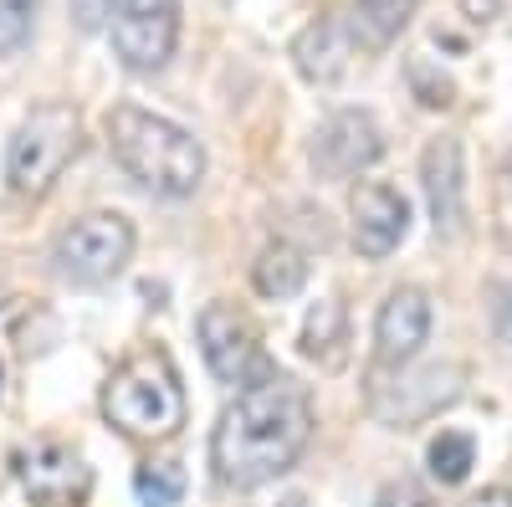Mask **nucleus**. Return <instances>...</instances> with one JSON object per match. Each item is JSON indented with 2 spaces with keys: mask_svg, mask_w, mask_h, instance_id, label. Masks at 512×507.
<instances>
[{
  "mask_svg": "<svg viewBox=\"0 0 512 507\" xmlns=\"http://www.w3.org/2000/svg\"><path fill=\"white\" fill-rule=\"evenodd\" d=\"M0 374H6V369H0Z\"/></svg>",
  "mask_w": 512,
  "mask_h": 507,
  "instance_id": "obj_25",
  "label": "nucleus"
},
{
  "mask_svg": "<svg viewBox=\"0 0 512 507\" xmlns=\"http://www.w3.org/2000/svg\"><path fill=\"white\" fill-rule=\"evenodd\" d=\"M379 154H384V134H379L374 113H364V108L333 113L313 134V164L323 180H349L359 169H369Z\"/></svg>",
  "mask_w": 512,
  "mask_h": 507,
  "instance_id": "obj_8",
  "label": "nucleus"
},
{
  "mask_svg": "<svg viewBox=\"0 0 512 507\" xmlns=\"http://www.w3.org/2000/svg\"><path fill=\"white\" fill-rule=\"evenodd\" d=\"M354 41H359V26H349L344 16H318L303 36L292 41L297 72H303L308 82L344 77V67H349V57H354Z\"/></svg>",
  "mask_w": 512,
  "mask_h": 507,
  "instance_id": "obj_13",
  "label": "nucleus"
},
{
  "mask_svg": "<svg viewBox=\"0 0 512 507\" xmlns=\"http://www.w3.org/2000/svg\"><path fill=\"white\" fill-rule=\"evenodd\" d=\"M21 487L36 507H77L93 487V472L82 467V456L72 446L41 441L21 456Z\"/></svg>",
  "mask_w": 512,
  "mask_h": 507,
  "instance_id": "obj_10",
  "label": "nucleus"
},
{
  "mask_svg": "<svg viewBox=\"0 0 512 507\" xmlns=\"http://www.w3.org/2000/svg\"><path fill=\"white\" fill-rule=\"evenodd\" d=\"M497 6H502V0H466V16H472V21H492Z\"/></svg>",
  "mask_w": 512,
  "mask_h": 507,
  "instance_id": "obj_23",
  "label": "nucleus"
},
{
  "mask_svg": "<svg viewBox=\"0 0 512 507\" xmlns=\"http://www.w3.org/2000/svg\"><path fill=\"white\" fill-rule=\"evenodd\" d=\"M134 497L144 507H180V497H185L180 461H144V467L134 472Z\"/></svg>",
  "mask_w": 512,
  "mask_h": 507,
  "instance_id": "obj_17",
  "label": "nucleus"
},
{
  "mask_svg": "<svg viewBox=\"0 0 512 507\" xmlns=\"http://www.w3.org/2000/svg\"><path fill=\"white\" fill-rule=\"evenodd\" d=\"M338 344H344V308L318 303L308 313V328H303V354H313L323 364H338Z\"/></svg>",
  "mask_w": 512,
  "mask_h": 507,
  "instance_id": "obj_18",
  "label": "nucleus"
},
{
  "mask_svg": "<svg viewBox=\"0 0 512 507\" xmlns=\"http://www.w3.org/2000/svg\"><path fill=\"white\" fill-rule=\"evenodd\" d=\"M466 507H512V492H507V487H487L482 497H472Z\"/></svg>",
  "mask_w": 512,
  "mask_h": 507,
  "instance_id": "obj_22",
  "label": "nucleus"
},
{
  "mask_svg": "<svg viewBox=\"0 0 512 507\" xmlns=\"http://www.w3.org/2000/svg\"><path fill=\"white\" fill-rule=\"evenodd\" d=\"M41 0H0V57H16L26 47V36L36 26Z\"/></svg>",
  "mask_w": 512,
  "mask_h": 507,
  "instance_id": "obj_19",
  "label": "nucleus"
},
{
  "mask_svg": "<svg viewBox=\"0 0 512 507\" xmlns=\"http://www.w3.org/2000/svg\"><path fill=\"white\" fill-rule=\"evenodd\" d=\"M195 333H200V354H205L210 374H216L221 385H251V379L277 369L262 349V328L231 303H205Z\"/></svg>",
  "mask_w": 512,
  "mask_h": 507,
  "instance_id": "obj_6",
  "label": "nucleus"
},
{
  "mask_svg": "<svg viewBox=\"0 0 512 507\" xmlns=\"http://www.w3.org/2000/svg\"><path fill=\"white\" fill-rule=\"evenodd\" d=\"M502 333L512 338V298H507V308H502Z\"/></svg>",
  "mask_w": 512,
  "mask_h": 507,
  "instance_id": "obj_24",
  "label": "nucleus"
},
{
  "mask_svg": "<svg viewBox=\"0 0 512 507\" xmlns=\"http://www.w3.org/2000/svg\"><path fill=\"white\" fill-rule=\"evenodd\" d=\"M313 441V400L292 374H262L236 390L210 436V467L236 492L277 482Z\"/></svg>",
  "mask_w": 512,
  "mask_h": 507,
  "instance_id": "obj_1",
  "label": "nucleus"
},
{
  "mask_svg": "<svg viewBox=\"0 0 512 507\" xmlns=\"http://www.w3.org/2000/svg\"><path fill=\"white\" fill-rule=\"evenodd\" d=\"M103 415L134 441H169L185 426V390L164 349L123 359L103 385Z\"/></svg>",
  "mask_w": 512,
  "mask_h": 507,
  "instance_id": "obj_3",
  "label": "nucleus"
},
{
  "mask_svg": "<svg viewBox=\"0 0 512 507\" xmlns=\"http://www.w3.org/2000/svg\"><path fill=\"white\" fill-rule=\"evenodd\" d=\"M379 507H436V502H431V492L415 487V482H390L379 492Z\"/></svg>",
  "mask_w": 512,
  "mask_h": 507,
  "instance_id": "obj_20",
  "label": "nucleus"
},
{
  "mask_svg": "<svg viewBox=\"0 0 512 507\" xmlns=\"http://www.w3.org/2000/svg\"><path fill=\"white\" fill-rule=\"evenodd\" d=\"M431 338V298L420 287H395L374 318V359L384 369L410 364Z\"/></svg>",
  "mask_w": 512,
  "mask_h": 507,
  "instance_id": "obj_11",
  "label": "nucleus"
},
{
  "mask_svg": "<svg viewBox=\"0 0 512 507\" xmlns=\"http://www.w3.org/2000/svg\"><path fill=\"white\" fill-rule=\"evenodd\" d=\"M349 216H354V246L364 251L369 262L390 257L400 251V241L410 236V205L395 185H379V180H364L349 200Z\"/></svg>",
  "mask_w": 512,
  "mask_h": 507,
  "instance_id": "obj_9",
  "label": "nucleus"
},
{
  "mask_svg": "<svg viewBox=\"0 0 512 507\" xmlns=\"http://www.w3.org/2000/svg\"><path fill=\"white\" fill-rule=\"evenodd\" d=\"M420 0H359V11H354V26L364 31L369 47H384V41H395L410 16H415Z\"/></svg>",
  "mask_w": 512,
  "mask_h": 507,
  "instance_id": "obj_15",
  "label": "nucleus"
},
{
  "mask_svg": "<svg viewBox=\"0 0 512 507\" xmlns=\"http://www.w3.org/2000/svg\"><path fill=\"white\" fill-rule=\"evenodd\" d=\"M77 149H82V113L72 103H36L6 149L11 190L26 200H41L62 180V169L77 159Z\"/></svg>",
  "mask_w": 512,
  "mask_h": 507,
  "instance_id": "obj_4",
  "label": "nucleus"
},
{
  "mask_svg": "<svg viewBox=\"0 0 512 507\" xmlns=\"http://www.w3.org/2000/svg\"><path fill=\"white\" fill-rule=\"evenodd\" d=\"M108 149L123 164L128 180H139L144 190L164 195V200H185L200 190L205 180V149L190 129L169 123L149 108L118 103L108 113Z\"/></svg>",
  "mask_w": 512,
  "mask_h": 507,
  "instance_id": "obj_2",
  "label": "nucleus"
},
{
  "mask_svg": "<svg viewBox=\"0 0 512 507\" xmlns=\"http://www.w3.org/2000/svg\"><path fill=\"white\" fill-rule=\"evenodd\" d=\"M128 257H134V226H128L123 216H113V210H93V216L72 221L52 246L57 272L77 287L113 282L128 267Z\"/></svg>",
  "mask_w": 512,
  "mask_h": 507,
  "instance_id": "obj_5",
  "label": "nucleus"
},
{
  "mask_svg": "<svg viewBox=\"0 0 512 507\" xmlns=\"http://www.w3.org/2000/svg\"><path fill=\"white\" fill-rule=\"evenodd\" d=\"M251 282H256V292L262 298H297L303 292V282H308V262H303V251L297 246H287V241H277V246H267L262 257H256V267H251Z\"/></svg>",
  "mask_w": 512,
  "mask_h": 507,
  "instance_id": "obj_14",
  "label": "nucleus"
},
{
  "mask_svg": "<svg viewBox=\"0 0 512 507\" xmlns=\"http://www.w3.org/2000/svg\"><path fill=\"white\" fill-rule=\"evenodd\" d=\"M180 41V0H118L113 52L128 72H159Z\"/></svg>",
  "mask_w": 512,
  "mask_h": 507,
  "instance_id": "obj_7",
  "label": "nucleus"
},
{
  "mask_svg": "<svg viewBox=\"0 0 512 507\" xmlns=\"http://www.w3.org/2000/svg\"><path fill=\"white\" fill-rule=\"evenodd\" d=\"M67 6H72L77 31H98V26L113 16V0H67Z\"/></svg>",
  "mask_w": 512,
  "mask_h": 507,
  "instance_id": "obj_21",
  "label": "nucleus"
},
{
  "mask_svg": "<svg viewBox=\"0 0 512 507\" xmlns=\"http://www.w3.org/2000/svg\"><path fill=\"white\" fill-rule=\"evenodd\" d=\"M472 467H477V441L466 436V431H441L431 441V477L436 482L456 487V482H466V472H472Z\"/></svg>",
  "mask_w": 512,
  "mask_h": 507,
  "instance_id": "obj_16",
  "label": "nucleus"
},
{
  "mask_svg": "<svg viewBox=\"0 0 512 507\" xmlns=\"http://www.w3.org/2000/svg\"><path fill=\"white\" fill-rule=\"evenodd\" d=\"M420 185H425V205H431L436 236H456L466 226V169H461V144L456 139L425 144Z\"/></svg>",
  "mask_w": 512,
  "mask_h": 507,
  "instance_id": "obj_12",
  "label": "nucleus"
}]
</instances>
